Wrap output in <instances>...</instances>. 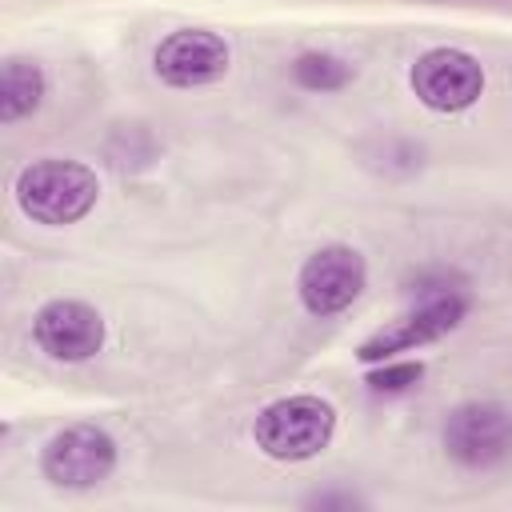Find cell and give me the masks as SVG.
<instances>
[{"instance_id": "cell-1", "label": "cell", "mask_w": 512, "mask_h": 512, "mask_svg": "<svg viewBox=\"0 0 512 512\" xmlns=\"http://www.w3.org/2000/svg\"><path fill=\"white\" fill-rule=\"evenodd\" d=\"M96 172L80 160H36L16 176V204L36 224H76L96 204Z\"/></svg>"}, {"instance_id": "cell-2", "label": "cell", "mask_w": 512, "mask_h": 512, "mask_svg": "<svg viewBox=\"0 0 512 512\" xmlns=\"http://www.w3.org/2000/svg\"><path fill=\"white\" fill-rule=\"evenodd\" d=\"M332 432H336V408L308 392L272 400L268 408H260L252 424L256 448L272 460H308L320 448H328Z\"/></svg>"}, {"instance_id": "cell-3", "label": "cell", "mask_w": 512, "mask_h": 512, "mask_svg": "<svg viewBox=\"0 0 512 512\" xmlns=\"http://www.w3.org/2000/svg\"><path fill=\"white\" fill-rule=\"evenodd\" d=\"M444 452L472 472H488L512 460V412L492 400H468L444 420Z\"/></svg>"}, {"instance_id": "cell-4", "label": "cell", "mask_w": 512, "mask_h": 512, "mask_svg": "<svg viewBox=\"0 0 512 512\" xmlns=\"http://www.w3.org/2000/svg\"><path fill=\"white\" fill-rule=\"evenodd\" d=\"M116 468V440L96 424L56 432L40 452V472L60 488H92Z\"/></svg>"}, {"instance_id": "cell-5", "label": "cell", "mask_w": 512, "mask_h": 512, "mask_svg": "<svg viewBox=\"0 0 512 512\" xmlns=\"http://www.w3.org/2000/svg\"><path fill=\"white\" fill-rule=\"evenodd\" d=\"M364 280H368V268H364V256L356 248L324 244L320 252H312L304 260L296 292L312 316H336L360 296Z\"/></svg>"}, {"instance_id": "cell-6", "label": "cell", "mask_w": 512, "mask_h": 512, "mask_svg": "<svg viewBox=\"0 0 512 512\" xmlns=\"http://www.w3.org/2000/svg\"><path fill=\"white\" fill-rule=\"evenodd\" d=\"M468 312V296L464 292H436V296H420V304L412 312H404L400 320H392L388 328H380L376 336H368L356 356L364 364H376V360H388L392 352H408L416 344H428V340H440L444 332H452Z\"/></svg>"}, {"instance_id": "cell-7", "label": "cell", "mask_w": 512, "mask_h": 512, "mask_svg": "<svg viewBox=\"0 0 512 512\" xmlns=\"http://www.w3.org/2000/svg\"><path fill=\"white\" fill-rule=\"evenodd\" d=\"M412 92L432 112H464L484 92V68L460 48H432L412 64Z\"/></svg>"}, {"instance_id": "cell-8", "label": "cell", "mask_w": 512, "mask_h": 512, "mask_svg": "<svg viewBox=\"0 0 512 512\" xmlns=\"http://www.w3.org/2000/svg\"><path fill=\"white\" fill-rule=\"evenodd\" d=\"M36 344L64 364H80L100 352L104 344V320L84 300H48L32 320Z\"/></svg>"}, {"instance_id": "cell-9", "label": "cell", "mask_w": 512, "mask_h": 512, "mask_svg": "<svg viewBox=\"0 0 512 512\" xmlns=\"http://www.w3.org/2000/svg\"><path fill=\"white\" fill-rule=\"evenodd\" d=\"M152 64H156V76L172 88H204L228 72V44L216 32L180 28L168 40H160Z\"/></svg>"}, {"instance_id": "cell-10", "label": "cell", "mask_w": 512, "mask_h": 512, "mask_svg": "<svg viewBox=\"0 0 512 512\" xmlns=\"http://www.w3.org/2000/svg\"><path fill=\"white\" fill-rule=\"evenodd\" d=\"M40 100H44V72H40V64L20 60V56L4 60V76H0V120L12 124L20 116L36 112Z\"/></svg>"}, {"instance_id": "cell-11", "label": "cell", "mask_w": 512, "mask_h": 512, "mask_svg": "<svg viewBox=\"0 0 512 512\" xmlns=\"http://www.w3.org/2000/svg\"><path fill=\"white\" fill-rule=\"evenodd\" d=\"M292 76L308 92H336V88H344L352 80V64L340 60V56H328V52H304L292 64Z\"/></svg>"}, {"instance_id": "cell-12", "label": "cell", "mask_w": 512, "mask_h": 512, "mask_svg": "<svg viewBox=\"0 0 512 512\" xmlns=\"http://www.w3.org/2000/svg\"><path fill=\"white\" fill-rule=\"evenodd\" d=\"M420 376H424L420 360H396V364H384V368L368 372L364 384H368L372 392H404V388H412Z\"/></svg>"}]
</instances>
